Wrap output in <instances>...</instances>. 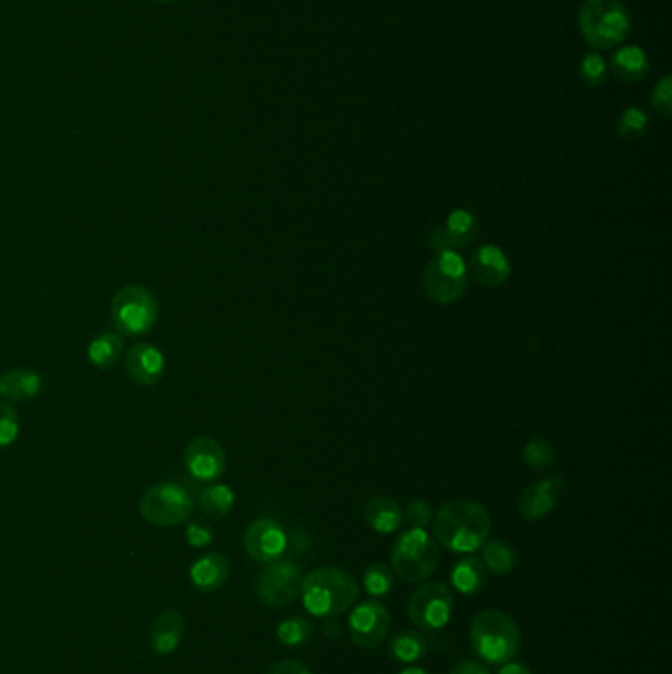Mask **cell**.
<instances>
[{
  "label": "cell",
  "mask_w": 672,
  "mask_h": 674,
  "mask_svg": "<svg viewBox=\"0 0 672 674\" xmlns=\"http://www.w3.org/2000/svg\"><path fill=\"white\" fill-rule=\"evenodd\" d=\"M391 657L399 663H416L428 653V641L422 633L418 631H401L393 637L389 645Z\"/></svg>",
  "instance_id": "obj_26"
},
{
  "label": "cell",
  "mask_w": 672,
  "mask_h": 674,
  "mask_svg": "<svg viewBox=\"0 0 672 674\" xmlns=\"http://www.w3.org/2000/svg\"><path fill=\"white\" fill-rule=\"evenodd\" d=\"M450 674H491L487 667H483L481 663H475V661H466V663H460L458 667H454Z\"/></svg>",
  "instance_id": "obj_38"
},
{
  "label": "cell",
  "mask_w": 672,
  "mask_h": 674,
  "mask_svg": "<svg viewBox=\"0 0 672 674\" xmlns=\"http://www.w3.org/2000/svg\"><path fill=\"white\" fill-rule=\"evenodd\" d=\"M578 24L594 52L617 48L631 32V16L621 0H584Z\"/></svg>",
  "instance_id": "obj_4"
},
{
  "label": "cell",
  "mask_w": 672,
  "mask_h": 674,
  "mask_svg": "<svg viewBox=\"0 0 672 674\" xmlns=\"http://www.w3.org/2000/svg\"><path fill=\"white\" fill-rule=\"evenodd\" d=\"M363 584H365V590H367L369 596L383 598V596H387L395 588L393 570L387 564H383V562H375V564H371L365 570Z\"/></svg>",
  "instance_id": "obj_29"
},
{
  "label": "cell",
  "mask_w": 672,
  "mask_h": 674,
  "mask_svg": "<svg viewBox=\"0 0 672 674\" xmlns=\"http://www.w3.org/2000/svg\"><path fill=\"white\" fill-rule=\"evenodd\" d=\"M391 629V613L379 602H363L349 615V635L355 645L375 649L383 645Z\"/></svg>",
  "instance_id": "obj_11"
},
{
  "label": "cell",
  "mask_w": 672,
  "mask_h": 674,
  "mask_svg": "<svg viewBox=\"0 0 672 674\" xmlns=\"http://www.w3.org/2000/svg\"><path fill=\"white\" fill-rule=\"evenodd\" d=\"M611 73L625 83H639L649 75L651 69V62L649 56L643 48L639 46H623L619 50H615L609 58V66Z\"/></svg>",
  "instance_id": "obj_21"
},
{
  "label": "cell",
  "mask_w": 672,
  "mask_h": 674,
  "mask_svg": "<svg viewBox=\"0 0 672 674\" xmlns=\"http://www.w3.org/2000/svg\"><path fill=\"white\" fill-rule=\"evenodd\" d=\"M607 71V62L598 52H588L580 62V77L588 87L604 85Z\"/></svg>",
  "instance_id": "obj_32"
},
{
  "label": "cell",
  "mask_w": 672,
  "mask_h": 674,
  "mask_svg": "<svg viewBox=\"0 0 672 674\" xmlns=\"http://www.w3.org/2000/svg\"><path fill=\"white\" fill-rule=\"evenodd\" d=\"M497 674H533L531 673V669L529 667H525V665H521V663H503V667L499 669V673Z\"/></svg>",
  "instance_id": "obj_39"
},
{
  "label": "cell",
  "mask_w": 672,
  "mask_h": 674,
  "mask_svg": "<svg viewBox=\"0 0 672 674\" xmlns=\"http://www.w3.org/2000/svg\"><path fill=\"white\" fill-rule=\"evenodd\" d=\"M479 235V223L466 209H456L448 215L442 227H436L430 233V247L436 253L456 251L470 247Z\"/></svg>",
  "instance_id": "obj_16"
},
{
  "label": "cell",
  "mask_w": 672,
  "mask_h": 674,
  "mask_svg": "<svg viewBox=\"0 0 672 674\" xmlns=\"http://www.w3.org/2000/svg\"><path fill=\"white\" fill-rule=\"evenodd\" d=\"M523 460L531 470L544 472L556 464V448L544 438H533L523 450Z\"/></svg>",
  "instance_id": "obj_30"
},
{
  "label": "cell",
  "mask_w": 672,
  "mask_h": 674,
  "mask_svg": "<svg viewBox=\"0 0 672 674\" xmlns=\"http://www.w3.org/2000/svg\"><path fill=\"white\" fill-rule=\"evenodd\" d=\"M300 594L304 607L314 617L332 619L345 613L359 598L357 580L341 568H316L302 578Z\"/></svg>",
  "instance_id": "obj_2"
},
{
  "label": "cell",
  "mask_w": 672,
  "mask_h": 674,
  "mask_svg": "<svg viewBox=\"0 0 672 674\" xmlns=\"http://www.w3.org/2000/svg\"><path fill=\"white\" fill-rule=\"evenodd\" d=\"M44 379L32 369H10L0 375V395L8 403H28L42 393Z\"/></svg>",
  "instance_id": "obj_19"
},
{
  "label": "cell",
  "mask_w": 672,
  "mask_h": 674,
  "mask_svg": "<svg viewBox=\"0 0 672 674\" xmlns=\"http://www.w3.org/2000/svg\"><path fill=\"white\" fill-rule=\"evenodd\" d=\"M470 637L475 653L491 665L509 663L521 649L519 625L499 609L477 613L471 621Z\"/></svg>",
  "instance_id": "obj_3"
},
{
  "label": "cell",
  "mask_w": 672,
  "mask_h": 674,
  "mask_svg": "<svg viewBox=\"0 0 672 674\" xmlns=\"http://www.w3.org/2000/svg\"><path fill=\"white\" fill-rule=\"evenodd\" d=\"M158 300L140 284L119 288L111 300V322L117 334L123 337H142L150 334L158 322Z\"/></svg>",
  "instance_id": "obj_5"
},
{
  "label": "cell",
  "mask_w": 672,
  "mask_h": 674,
  "mask_svg": "<svg viewBox=\"0 0 672 674\" xmlns=\"http://www.w3.org/2000/svg\"><path fill=\"white\" fill-rule=\"evenodd\" d=\"M243 544L247 554L255 562L270 564L284 554L288 546V537L276 521H272L269 517H261L247 527Z\"/></svg>",
  "instance_id": "obj_13"
},
{
  "label": "cell",
  "mask_w": 672,
  "mask_h": 674,
  "mask_svg": "<svg viewBox=\"0 0 672 674\" xmlns=\"http://www.w3.org/2000/svg\"><path fill=\"white\" fill-rule=\"evenodd\" d=\"M649 129V115L639 107L625 109L617 119V135L625 140H637Z\"/></svg>",
  "instance_id": "obj_31"
},
{
  "label": "cell",
  "mask_w": 672,
  "mask_h": 674,
  "mask_svg": "<svg viewBox=\"0 0 672 674\" xmlns=\"http://www.w3.org/2000/svg\"><path fill=\"white\" fill-rule=\"evenodd\" d=\"M265 674H314L310 669H306L304 665L296 663V661H278Z\"/></svg>",
  "instance_id": "obj_37"
},
{
  "label": "cell",
  "mask_w": 672,
  "mask_h": 674,
  "mask_svg": "<svg viewBox=\"0 0 672 674\" xmlns=\"http://www.w3.org/2000/svg\"><path fill=\"white\" fill-rule=\"evenodd\" d=\"M438 564V544L424 529H410L393 544L391 570L408 584L424 582L436 572Z\"/></svg>",
  "instance_id": "obj_6"
},
{
  "label": "cell",
  "mask_w": 672,
  "mask_h": 674,
  "mask_svg": "<svg viewBox=\"0 0 672 674\" xmlns=\"http://www.w3.org/2000/svg\"><path fill=\"white\" fill-rule=\"evenodd\" d=\"M324 635H326L328 639H332V641H337V639L341 637V625H339L337 621H334V617H332L330 621H326V625H324Z\"/></svg>",
  "instance_id": "obj_40"
},
{
  "label": "cell",
  "mask_w": 672,
  "mask_h": 674,
  "mask_svg": "<svg viewBox=\"0 0 672 674\" xmlns=\"http://www.w3.org/2000/svg\"><path fill=\"white\" fill-rule=\"evenodd\" d=\"M194 497L182 483L162 481L140 497V517L152 527H176L186 523L194 511Z\"/></svg>",
  "instance_id": "obj_7"
},
{
  "label": "cell",
  "mask_w": 672,
  "mask_h": 674,
  "mask_svg": "<svg viewBox=\"0 0 672 674\" xmlns=\"http://www.w3.org/2000/svg\"><path fill=\"white\" fill-rule=\"evenodd\" d=\"M454 596L440 582L422 584L408 600L410 621L424 631H440L452 619Z\"/></svg>",
  "instance_id": "obj_9"
},
{
  "label": "cell",
  "mask_w": 672,
  "mask_h": 674,
  "mask_svg": "<svg viewBox=\"0 0 672 674\" xmlns=\"http://www.w3.org/2000/svg\"><path fill=\"white\" fill-rule=\"evenodd\" d=\"M365 521L379 535H391V533L399 531L401 525H403V509L395 499H391L387 495H379V497H373V499L367 501Z\"/></svg>",
  "instance_id": "obj_22"
},
{
  "label": "cell",
  "mask_w": 672,
  "mask_h": 674,
  "mask_svg": "<svg viewBox=\"0 0 672 674\" xmlns=\"http://www.w3.org/2000/svg\"><path fill=\"white\" fill-rule=\"evenodd\" d=\"M20 436V418L10 403H0V450L10 448Z\"/></svg>",
  "instance_id": "obj_33"
},
{
  "label": "cell",
  "mask_w": 672,
  "mask_h": 674,
  "mask_svg": "<svg viewBox=\"0 0 672 674\" xmlns=\"http://www.w3.org/2000/svg\"><path fill=\"white\" fill-rule=\"evenodd\" d=\"M198 505L202 509L203 515L213 519V521H219V519H225L233 507H235V493L229 485H223V483H211L207 485L205 489L200 491L198 495Z\"/></svg>",
  "instance_id": "obj_24"
},
{
  "label": "cell",
  "mask_w": 672,
  "mask_h": 674,
  "mask_svg": "<svg viewBox=\"0 0 672 674\" xmlns=\"http://www.w3.org/2000/svg\"><path fill=\"white\" fill-rule=\"evenodd\" d=\"M123 353H125V339L113 332L95 337L87 347L89 363L99 371L113 369L121 361Z\"/></svg>",
  "instance_id": "obj_23"
},
{
  "label": "cell",
  "mask_w": 672,
  "mask_h": 674,
  "mask_svg": "<svg viewBox=\"0 0 672 674\" xmlns=\"http://www.w3.org/2000/svg\"><path fill=\"white\" fill-rule=\"evenodd\" d=\"M564 477L560 473H550L535 483L527 485L519 497V513L527 521H540L550 515L564 495Z\"/></svg>",
  "instance_id": "obj_14"
},
{
  "label": "cell",
  "mask_w": 672,
  "mask_h": 674,
  "mask_svg": "<svg viewBox=\"0 0 672 674\" xmlns=\"http://www.w3.org/2000/svg\"><path fill=\"white\" fill-rule=\"evenodd\" d=\"M154 2H176V0H154Z\"/></svg>",
  "instance_id": "obj_42"
},
{
  "label": "cell",
  "mask_w": 672,
  "mask_h": 674,
  "mask_svg": "<svg viewBox=\"0 0 672 674\" xmlns=\"http://www.w3.org/2000/svg\"><path fill=\"white\" fill-rule=\"evenodd\" d=\"M399 674H430L428 671H424V669H420V667H408V669H404V671H401Z\"/></svg>",
  "instance_id": "obj_41"
},
{
  "label": "cell",
  "mask_w": 672,
  "mask_h": 674,
  "mask_svg": "<svg viewBox=\"0 0 672 674\" xmlns=\"http://www.w3.org/2000/svg\"><path fill=\"white\" fill-rule=\"evenodd\" d=\"M651 103L653 107L663 115V117H671L672 115V77L671 75H663L661 81L655 85L653 95H651Z\"/></svg>",
  "instance_id": "obj_34"
},
{
  "label": "cell",
  "mask_w": 672,
  "mask_h": 674,
  "mask_svg": "<svg viewBox=\"0 0 672 674\" xmlns=\"http://www.w3.org/2000/svg\"><path fill=\"white\" fill-rule=\"evenodd\" d=\"M436 540L458 554H471L489 539L491 517L487 509L471 499H456L446 503L434 519Z\"/></svg>",
  "instance_id": "obj_1"
},
{
  "label": "cell",
  "mask_w": 672,
  "mask_h": 674,
  "mask_svg": "<svg viewBox=\"0 0 672 674\" xmlns=\"http://www.w3.org/2000/svg\"><path fill=\"white\" fill-rule=\"evenodd\" d=\"M302 570L298 564L290 560H274L259 574L257 578V596L265 606H290L298 594L302 584Z\"/></svg>",
  "instance_id": "obj_10"
},
{
  "label": "cell",
  "mask_w": 672,
  "mask_h": 674,
  "mask_svg": "<svg viewBox=\"0 0 672 674\" xmlns=\"http://www.w3.org/2000/svg\"><path fill=\"white\" fill-rule=\"evenodd\" d=\"M515 550L505 540H491L483 546V564L493 574H509L515 568Z\"/></svg>",
  "instance_id": "obj_27"
},
{
  "label": "cell",
  "mask_w": 672,
  "mask_h": 674,
  "mask_svg": "<svg viewBox=\"0 0 672 674\" xmlns=\"http://www.w3.org/2000/svg\"><path fill=\"white\" fill-rule=\"evenodd\" d=\"M312 635H314V625L310 619L302 615L284 619L276 629L278 641L286 647H304L312 639Z\"/></svg>",
  "instance_id": "obj_28"
},
{
  "label": "cell",
  "mask_w": 672,
  "mask_h": 674,
  "mask_svg": "<svg viewBox=\"0 0 672 674\" xmlns=\"http://www.w3.org/2000/svg\"><path fill=\"white\" fill-rule=\"evenodd\" d=\"M432 517H434V511H432L430 503L422 501V499H414L406 509V521L412 529L428 527L432 523Z\"/></svg>",
  "instance_id": "obj_35"
},
{
  "label": "cell",
  "mask_w": 672,
  "mask_h": 674,
  "mask_svg": "<svg viewBox=\"0 0 672 674\" xmlns=\"http://www.w3.org/2000/svg\"><path fill=\"white\" fill-rule=\"evenodd\" d=\"M125 371L138 387H156L164 377L166 357L154 343L138 341L125 357Z\"/></svg>",
  "instance_id": "obj_15"
},
{
  "label": "cell",
  "mask_w": 672,
  "mask_h": 674,
  "mask_svg": "<svg viewBox=\"0 0 672 674\" xmlns=\"http://www.w3.org/2000/svg\"><path fill=\"white\" fill-rule=\"evenodd\" d=\"M468 288V267L456 251L436 253L424 270V290L440 306L458 302Z\"/></svg>",
  "instance_id": "obj_8"
},
{
  "label": "cell",
  "mask_w": 672,
  "mask_h": 674,
  "mask_svg": "<svg viewBox=\"0 0 672 674\" xmlns=\"http://www.w3.org/2000/svg\"><path fill=\"white\" fill-rule=\"evenodd\" d=\"M186 633V621L180 611L166 609L152 621L150 645L158 655H172Z\"/></svg>",
  "instance_id": "obj_18"
},
{
  "label": "cell",
  "mask_w": 672,
  "mask_h": 674,
  "mask_svg": "<svg viewBox=\"0 0 672 674\" xmlns=\"http://www.w3.org/2000/svg\"><path fill=\"white\" fill-rule=\"evenodd\" d=\"M186 540L194 548H203V546H207V544L213 542V531L207 525L200 523V521H192L186 527Z\"/></svg>",
  "instance_id": "obj_36"
},
{
  "label": "cell",
  "mask_w": 672,
  "mask_h": 674,
  "mask_svg": "<svg viewBox=\"0 0 672 674\" xmlns=\"http://www.w3.org/2000/svg\"><path fill=\"white\" fill-rule=\"evenodd\" d=\"M485 584H487V568H485L483 560H479L475 556H468L454 566L452 586L460 594H466V596L477 594V592L483 590Z\"/></svg>",
  "instance_id": "obj_25"
},
{
  "label": "cell",
  "mask_w": 672,
  "mask_h": 674,
  "mask_svg": "<svg viewBox=\"0 0 672 674\" xmlns=\"http://www.w3.org/2000/svg\"><path fill=\"white\" fill-rule=\"evenodd\" d=\"M184 468L198 483H213L227 468L225 450L215 438L198 436L186 446Z\"/></svg>",
  "instance_id": "obj_12"
},
{
  "label": "cell",
  "mask_w": 672,
  "mask_h": 674,
  "mask_svg": "<svg viewBox=\"0 0 672 674\" xmlns=\"http://www.w3.org/2000/svg\"><path fill=\"white\" fill-rule=\"evenodd\" d=\"M229 572V560L219 552H209L192 564L190 578L200 592H215L225 586V582L229 580Z\"/></svg>",
  "instance_id": "obj_20"
},
{
  "label": "cell",
  "mask_w": 672,
  "mask_h": 674,
  "mask_svg": "<svg viewBox=\"0 0 672 674\" xmlns=\"http://www.w3.org/2000/svg\"><path fill=\"white\" fill-rule=\"evenodd\" d=\"M468 272L473 280L487 288L503 286L511 276V263L503 249L495 245H483L471 253L468 263Z\"/></svg>",
  "instance_id": "obj_17"
}]
</instances>
